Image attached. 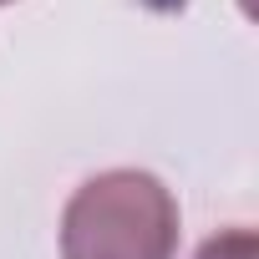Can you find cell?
I'll return each instance as SVG.
<instances>
[{
  "mask_svg": "<svg viewBox=\"0 0 259 259\" xmlns=\"http://www.w3.org/2000/svg\"><path fill=\"white\" fill-rule=\"evenodd\" d=\"M178 203L143 168L87 178L61 213V259H173Z\"/></svg>",
  "mask_w": 259,
  "mask_h": 259,
  "instance_id": "obj_1",
  "label": "cell"
},
{
  "mask_svg": "<svg viewBox=\"0 0 259 259\" xmlns=\"http://www.w3.org/2000/svg\"><path fill=\"white\" fill-rule=\"evenodd\" d=\"M198 259H259V239H254V229H224L219 239H208L198 249Z\"/></svg>",
  "mask_w": 259,
  "mask_h": 259,
  "instance_id": "obj_2",
  "label": "cell"
},
{
  "mask_svg": "<svg viewBox=\"0 0 259 259\" xmlns=\"http://www.w3.org/2000/svg\"><path fill=\"white\" fill-rule=\"evenodd\" d=\"M0 6H6V0H0Z\"/></svg>",
  "mask_w": 259,
  "mask_h": 259,
  "instance_id": "obj_3",
  "label": "cell"
}]
</instances>
